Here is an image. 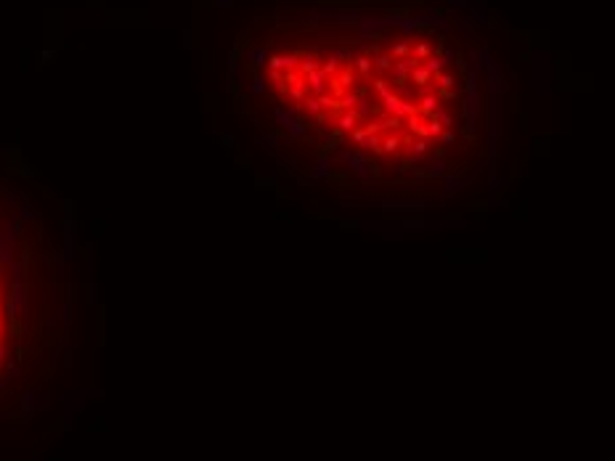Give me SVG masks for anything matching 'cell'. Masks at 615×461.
Instances as JSON below:
<instances>
[{
    "label": "cell",
    "mask_w": 615,
    "mask_h": 461,
    "mask_svg": "<svg viewBox=\"0 0 615 461\" xmlns=\"http://www.w3.org/2000/svg\"><path fill=\"white\" fill-rule=\"evenodd\" d=\"M16 247H11V244H3L0 241V265H11V262L16 260Z\"/></svg>",
    "instance_id": "obj_29"
},
{
    "label": "cell",
    "mask_w": 615,
    "mask_h": 461,
    "mask_svg": "<svg viewBox=\"0 0 615 461\" xmlns=\"http://www.w3.org/2000/svg\"><path fill=\"white\" fill-rule=\"evenodd\" d=\"M220 143H223V148H228V151H231V148H234V138H231V135H220Z\"/></svg>",
    "instance_id": "obj_48"
},
{
    "label": "cell",
    "mask_w": 615,
    "mask_h": 461,
    "mask_svg": "<svg viewBox=\"0 0 615 461\" xmlns=\"http://www.w3.org/2000/svg\"><path fill=\"white\" fill-rule=\"evenodd\" d=\"M427 148H430V140L416 138V140H411V143L406 146V154H408V159H422V157H427Z\"/></svg>",
    "instance_id": "obj_13"
},
{
    "label": "cell",
    "mask_w": 615,
    "mask_h": 461,
    "mask_svg": "<svg viewBox=\"0 0 615 461\" xmlns=\"http://www.w3.org/2000/svg\"><path fill=\"white\" fill-rule=\"evenodd\" d=\"M366 90H356V93H345V96L340 98V109H345V111H350L353 106H358V101H361V96Z\"/></svg>",
    "instance_id": "obj_26"
},
{
    "label": "cell",
    "mask_w": 615,
    "mask_h": 461,
    "mask_svg": "<svg viewBox=\"0 0 615 461\" xmlns=\"http://www.w3.org/2000/svg\"><path fill=\"white\" fill-rule=\"evenodd\" d=\"M437 106H440V98L432 96V93H424L422 101H419V114L427 117V119H432V114L437 111Z\"/></svg>",
    "instance_id": "obj_9"
},
{
    "label": "cell",
    "mask_w": 615,
    "mask_h": 461,
    "mask_svg": "<svg viewBox=\"0 0 615 461\" xmlns=\"http://www.w3.org/2000/svg\"><path fill=\"white\" fill-rule=\"evenodd\" d=\"M260 140L265 143L268 151H276V148L281 146V135H278V133H265V135H260Z\"/></svg>",
    "instance_id": "obj_33"
},
{
    "label": "cell",
    "mask_w": 615,
    "mask_h": 461,
    "mask_svg": "<svg viewBox=\"0 0 615 461\" xmlns=\"http://www.w3.org/2000/svg\"><path fill=\"white\" fill-rule=\"evenodd\" d=\"M22 218H24V220H30V218H35V212H32V207H24V210H22Z\"/></svg>",
    "instance_id": "obj_50"
},
{
    "label": "cell",
    "mask_w": 615,
    "mask_h": 461,
    "mask_svg": "<svg viewBox=\"0 0 615 461\" xmlns=\"http://www.w3.org/2000/svg\"><path fill=\"white\" fill-rule=\"evenodd\" d=\"M385 212H403V215H411V212H422L424 210V202L422 199H385L379 204Z\"/></svg>",
    "instance_id": "obj_3"
},
{
    "label": "cell",
    "mask_w": 615,
    "mask_h": 461,
    "mask_svg": "<svg viewBox=\"0 0 615 461\" xmlns=\"http://www.w3.org/2000/svg\"><path fill=\"white\" fill-rule=\"evenodd\" d=\"M294 117H297V114H294V109H286V106H276V109H273V122H276V125L281 127V130H284L286 125H289V122H292Z\"/></svg>",
    "instance_id": "obj_17"
},
{
    "label": "cell",
    "mask_w": 615,
    "mask_h": 461,
    "mask_svg": "<svg viewBox=\"0 0 615 461\" xmlns=\"http://www.w3.org/2000/svg\"><path fill=\"white\" fill-rule=\"evenodd\" d=\"M440 59H443V64H445V67H451V64H456V59H459V53H456V51H451V48H445V51L440 53Z\"/></svg>",
    "instance_id": "obj_42"
},
{
    "label": "cell",
    "mask_w": 615,
    "mask_h": 461,
    "mask_svg": "<svg viewBox=\"0 0 615 461\" xmlns=\"http://www.w3.org/2000/svg\"><path fill=\"white\" fill-rule=\"evenodd\" d=\"M321 69V61L316 53H302L300 56V72L302 74H311V72H319Z\"/></svg>",
    "instance_id": "obj_16"
},
{
    "label": "cell",
    "mask_w": 615,
    "mask_h": 461,
    "mask_svg": "<svg viewBox=\"0 0 615 461\" xmlns=\"http://www.w3.org/2000/svg\"><path fill=\"white\" fill-rule=\"evenodd\" d=\"M337 67H340V61L334 59V56H329V59H326V64H321V69H324L326 77H332V74L337 72Z\"/></svg>",
    "instance_id": "obj_39"
},
{
    "label": "cell",
    "mask_w": 615,
    "mask_h": 461,
    "mask_svg": "<svg viewBox=\"0 0 615 461\" xmlns=\"http://www.w3.org/2000/svg\"><path fill=\"white\" fill-rule=\"evenodd\" d=\"M286 90H289V98L292 101H297V103L305 101V85H289Z\"/></svg>",
    "instance_id": "obj_38"
},
{
    "label": "cell",
    "mask_w": 615,
    "mask_h": 461,
    "mask_svg": "<svg viewBox=\"0 0 615 461\" xmlns=\"http://www.w3.org/2000/svg\"><path fill=\"white\" fill-rule=\"evenodd\" d=\"M443 130H445V127H443L437 119H427V140H437Z\"/></svg>",
    "instance_id": "obj_32"
},
{
    "label": "cell",
    "mask_w": 615,
    "mask_h": 461,
    "mask_svg": "<svg viewBox=\"0 0 615 461\" xmlns=\"http://www.w3.org/2000/svg\"><path fill=\"white\" fill-rule=\"evenodd\" d=\"M371 88L377 90L379 101H382V98H387V96H393V82H387L385 77H377L374 82H371Z\"/></svg>",
    "instance_id": "obj_24"
},
{
    "label": "cell",
    "mask_w": 615,
    "mask_h": 461,
    "mask_svg": "<svg viewBox=\"0 0 615 461\" xmlns=\"http://www.w3.org/2000/svg\"><path fill=\"white\" fill-rule=\"evenodd\" d=\"M0 321H3V308H0Z\"/></svg>",
    "instance_id": "obj_54"
},
{
    "label": "cell",
    "mask_w": 615,
    "mask_h": 461,
    "mask_svg": "<svg viewBox=\"0 0 615 461\" xmlns=\"http://www.w3.org/2000/svg\"><path fill=\"white\" fill-rule=\"evenodd\" d=\"M422 22H424L427 30H437V32H440V30L448 27V16H445L440 8H427L424 16H422Z\"/></svg>",
    "instance_id": "obj_5"
},
{
    "label": "cell",
    "mask_w": 615,
    "mask_h": 461,
    "mask_svg": "<svg viewBox=\"0 0 615 461\" xmlns=\"http://www.w3.org/2000/svg\"><path fill=\"white\" fill-rule=\"evenodd\" d=\"M408 80H411L416 88H427V82L432 80V74H430V69H427L424 64H419V67L411 69V77H408Z\"/></svg>",
    "instance_id": "obj_15"
},
{
    "label": "cell",
    "mask_w": 615,
    "mask_h": 461,
    "mask_svg": "<svg viewBox=\"0 0 615 461\" xmlns=\"http://www.w3.org/2000/svg\"><path fill=\"white\" fill-rule=\"evenodd\" d=\"M443 183H445V196H448V199H456V196L464 191V178H459V175H445Z\"/></svg>",
    "instance_id": "obj_11"
},
{
    "label": "cell",
    "mask_w": 615,
    "mask_h": 461,
    "mask_svg": "<svg viewBox=\"0 0 615 461\" xmlns=\"http://www.w3.org/2000/svg\"><path fill=\"white\" fill-rule=\"evenodd\" d=\"M393 56H395V59H408V56H411V48H408V43H395V45H393Z\"/></svg>",
    "instance_id": "obj_37"
},
{
    "label": "cell",
    "mask_w": 615,
    "mask_h": 461,
    "mask_svg": "<svg viewBox=\"0 0 615 461\" xmlns=\"http://www.w3.org/2000/svg\"><path fill=\"white\" fill-rule=\"evenodd\" d=\"M350 138L356 140L358 146H363V143H366V138H369V133H366V127H356V130L350 133Z\"/></svg>",
    "instance_id": "obj_41"
},
{
    "label": "cell",
    "mask_w": 615,
    "mask_h": 461,
    "mask_svg": "<svg viewBox=\"0 0 615 461\" xmlns=\"http://www.w3.org/2000/svg\"><path fill=\"white\" fill-rule=\"evenodd\" d=\"M430 56H432V45L424 43V40H419L414 45V51H411V59H416V61H427Z\"/></svg>",
    "instance_id": "obj_23"
},
{
    "label": "cell",
    "mask_w": 615,
    "mask_h": 461,
    "mask_svg": "<svg viewBox=\"0 0 615 461\" xmlns=\"http://www.w3.org/2000/svg\"><path fill=\"white\" fill-rule=\"evenodd\" d=\"M302 109H305V114L308 117H321V101H319V96H308L305 101H302Z\"/></svg>",
    "instance_id": "obj_22"
},
{
    "label": "cell",
    "mask_w": 615,
    "mask_h": 461,
    "mask_svg": "<svg viewBox=\"0 0 615 461\" xmlns=\"http://www.w3.org/2000/svg\"><path fill=\"white\" fill-rule=\"evenodd\" d=\"M356 114H358V119L361 117H371L374 114V106H371V101L366 98V93L361 96V101H358V106H356Z\"/></svg>",
    "instance_id": "obj_30"
},
{
    "label": "cell",
    "mask_w": 615,
    "mask_h": 461,
    "mask_svg": "<svg viewBox=\"0 0 615 461\" xmlns=\"http://www.w3.org/2000/svg\"><path fill=\"white\" fill-rule=\"evenodd\" d=\"M249 88H252V93H255V96H265V93H268V85H265V80L260 77L257 72H255V77H252V85H249Z\"/></svg>",
    "instance_id": "obj_36"
},
{
    "label": "cell",
    "mask_w": 615,
    "mask_h": 461,
    "mask_svg": "<svg viewBox=\"0 0 615 461\" xmlns=\"http://www.w3.org/2000/svg\"><path fill=\"white\" fill-rule=\"evenodd\" d=\"M422 27H424L422 19H411V16H406V19H400L398 30L403 32V35H416L419 30H422Z\"/></svg>",
    "instance_id": "obj_18"
},
{
    "label": "cell",
    "mask_w": 615,
    "mask_h": 461,
    "mask_svg": "<svg viewBox=\"0 0 615 461\" xmlns=\"http://www.w3.org/2000/svg\"><path fill=\"white\" fill-rule=\"evenodd\" d=\"M340 228L353 231V228H361V223H358V220H340Z\"/></svg>",
    "instance_id": "obj_45"
},
{
    "label": "cell",
    "mask_w": 615,
    "mask_h": 461,
    "mask_svg": "<svg viewBox=\"0 0 615 461\" xmlns=\"http://www.w3.org/2000/svg\"><path fill=\"white\" fill-rule=\"evenodd\" d=\"M424 170H427V175H432V178H445V175H448V159H445V151L432 154L430 159H427Z\"/></svg>",
    "instance_id": "obj_4"
},
{
    "label": "cell",
    "mask_w": 615,
    "mask_h": 461,
    "mask_svg": "<svg viewBox=\"0 0 615 461\" xmlns=\"http://www.w3.org/2000/svg\"><path fill=\"white\" fill-rule=\"evenodd\" d=\"M398 146H400V135H398V133L382 138V154H395Z\"/></svg>",
    "instance_id": "obj_27"
},
{
    "label": "cell",
    "mask_w": 615,
    "mask_h": 461,
    "mask_svg": "<svg viewBox=\"0 0 615 461\" xmlns=\"http://www.w3.org/2000/svg\"><path fill=\"white\" fill-rule=\"evenodd\" d=\"M432 119H437V122H440V125H443L445 130H451V127L456 125V117H453V114H451V111L445 109V106H437V111L432 114Z\"/></svg>",
    "instance_id": "obj_21"
},
{
    "label": "cell",
    "mask_w": 615,
    "mask_h": 461,
    "mask_svg": "<svg viewBox=\"0 0 615 461\" xmlns=\"http://www.w3.org/2000/svg\"><path fill=\"white\" fill-rule=\"evenodd\" d=\"M6 363V345H3V340H0V366Z\"/></svg>",
    "instance_id": "obj_52"
},
{
    "label": "cell",
    "mask_w": 615,
    "mask_h": 461,
    "mask_svg": "<svg viewBox=\"0 0 615 461\" xmlns=\"http://www.w3.org/2000/svg\"><path fill=\"white\" fill-rule=\"evenodd\" d=\"M371 64H374L377 72H390L393 69V56L390 53H377L374 59H371Z\"/></svg>",
    "instance_id": "obj_25"
},
{
    "label": "cell",
    "mask_w": 615,
    "mask_h": 461,
    "mask_svg": "<svg viewBox=\"0 0 615 461\" xmlns=\"http://www.w3.org/2000/svg\"><path fill=\"white\" fill-rule=\"evenodd\" d=\"M356 125H358L356 109H350V111H345V114L337 117V130H340V133H353V130H356Z\"/></svg>",
    "instance_id": "obj_12"
},
{
    "label": "cell",
    "mask_w": 615,
    "mask_h": 461,
    "mask_svg": "<svg viewBox=\"0 0 615 461\" xmlns=\"http://www.w3.org/2000/svg\"><path fill=\"white\" fill-rule=\"evenodd\" d=\"M305 82H308V88L313 90V96H324V93H326V82H329V77L324 74V69H319V72L305 74Z\"/></svg>",
    "instance_id": "obj_8"
},
{
    "label": "cell",
    "mask_w": 615,
    "mask_h": 461,
    "mask_svg": "<svg viewBox=\"0 0 615 461\" xmlns=\"http://www.w3.org/2000/svg\"><path fill=\"white\" fill-rule=\"evenodd\" d=\"M437 140H440V143H445V146H451L453 140H456V133H453V130H443L440 138H437Z\"/></svg>",
    "instance_id": "obj_43"
},
{
    "label": "cell",
    "mask_w": 615,
    "mask_h": 461,
    "mask_svg": "<svg viewBox=\"0 0 615 461\" xmlns=\"http://www.w3.org/2000/svg\"><path fill=\"white\" fill-rule=\"evenodd\" d=\"M8 278L14 281H24V260H14L11 265H8Z\"/></svg>",
    "instance_id": "obj_28"
},
{
    "label": "cell",
    "mask_w": 615,
    "mask_h": 461,
    "mask_svg": "<svg viewBox=\"0 0 615 461\" xmlns=\"http://www.w3.org/2000/svg\"><path fill=\"white\" fill-rule=\"evenodd\" d=\"M3 334H6V326H3V321H0V340H3Z\"/></svg>",
    "instance_id": "obj_53"
},
{
    "label": "cell",
    "mask_w": 615,
    "mask_h": 461,
    "mask_svg": "<svg viewBox=\"0 0 615 461\" xmlns=\"http://www.w3.org/2000/svg\"><path fill=\"white\" fill-rule=\"evenodd\" d=\"M334 162L345 165L350 173H356L361 181H371L374 175H379V167L371 162L363 151H348V148H340V151H334Z\"/></svg>",
    "instance_id": "obj_1"
},
{
    "label": "cell",
    "mask_w": 615,
    "mask_h": 461,
    "mask_svg": "<svg viewBox=\"0 0 615 461\" xmlns=\"http://www.w3.org/2000/svg\"><path fill=\"white\" fill-rule=\"evenodd\" d=\"M385 127L387 130H398L400 127V119L398 117H385Z\"/></svg>",
    "instance_id": "obj_44"
},
{
    "label": "cell",
    "mask_w": 615,
    "mask_h": 461,
    "mask_svg": "<svg viewBox=\"0 0 615 461\" xmlns=\"http://www.w3.org/2000/svg\"><path fill=\"white\" fill-rule=\"evenodd\" d=\"M35 411H37V392L24 390L22 392V419H30Z\"/></svg>",
    "instance_id": "obj_14"
},
{
    "label": "cell",
    "mask_w": 615,
    "mask_h": 461,
    "mask_svg": "<svg viewBox=\"0 0 615 461\" xmlns=\"http://www.w3.org/2000/svg\"><path fill=\"white\" fill-rule=\"evenodd\" d=\"M183 45H186V48H191V45H194V32L191 30L183 32Z\"/></svg>",
    "instance_id": "obj_46"
},
{
    "label": "cell",
    "mask_w": 615,
    "mask_h": 461,
    "mask_svg": "<svg viewBox=\"0 0 615 461\" xmlns=\"http://www.w3.org/2000/svg\"><path fill=\"white\" fill-rule=\"evenodd\" d=\"M332 175H334V154H321L313 178H332Z\"/></svg>",
    "instance_id": "obj_10"
},
{
    "label": "cell",
    "mask_w": 615,
    "mask_h": 461,
    "mask_svg": "<svg viewBox=\"0 0 615 461\" xmlns=\"http://www.w3.org/2000/svg\"><path fill=\"white\" fill-rule=\"evenodd\" d=\"M400 228H424V218H403Z\"/></svg>",
    "instance_id": "obj_40"
},
{
    "label": "cell",
    "mask_w": 615,
    "mask_h": 461,
    "mask_svg": "<svg viewBox=\"0 0 615 461\" xmlns=\"http://www.w3.org/2000/svg\"><path fill=\"white\" fill-rule=\"evenodd\" d=\"M284 133H286V138L289 140H305L308 138V133H311V125H308L305 119H300V117H294L289 125L284 127Z\"/></svg>",
    "instance_id": "obj_6"
},
{
    "label": "cell",
    "mask_w": 615,
    "mask_h": 461,
    "mask_svg": "<svg viewBox=\"0 0 615 461\" xmlns=\"http://www.w3.org/2000/svg\"><path fill=\"white\" fill-rule=\"evenodd\" d=\"M382 111H385L387 117H398V119H403V117H411V114H416L419 106H414V103H408V101H403V98H398L395 93H393V96L382 98Z\"/></svg>",
    "instance_id": "obj_2"
},
{
    "label": "cell",
    "mask_w": 615,
    "mask_h": 461,
    "mask_svg": "<svg viewBox=\"0 0 615 461\" xmlns=\"http://www.w3.org/2000/svg\"><path fill=\"white\" fill-rule=\"evenodd\" d=\"M424 67L430 69V74L435 77L437 72H443V69H445V64H443V59H440V56H430V59L424 61Z\"/></svg>",
    "instance_id": "obj_34"
},
{
    "label": "cell",
    "mask_w": 615,
    "mask_h": 461,
    "mask_svg": "<svg viewBox=\"0 0 615 461\" xmlns=\"http://www.w3.org/2000/svg\"><path fill=\"white\" fill-rule=\"evenodd\" d=\"M265 61H268V48H265V45H260V48H249V64H252L255 72L263 67Z\"/></svg>",
    "instance_id": "obj_19"
},
{
    "label": "cell",
    "mask_w": 615,
    "mask_h": 461,
    "mask_svg": "<svg viewBox=\"0 0 615 461\" xmlns=\"http://www.w3.org/2000/svg\"><path fill=\"white\" fill-rule=\"evenodd\" d=\"M234 0H212V8H231Z\"/></svg>",
    "instance_id": "obj_47"
},
{
    "label": "cell",
    "mask_w": 615,
    "mask_h": 461,
    "mask_svg": "<svg viewBox=\"0 0 615 461\" xmlns=\"http://www.w3.org/2000/svg\"><path fill=\"white\" fill-rule=\"evenodd\" d=\"M448 3H451L453 8H464V6H470V0H448Z\"/></svg>",
    "instance_id": "obj_51"
},
{
    "label": "cell",
    "mask_w": 615,
    "mask_h": 461,
    "mask_svg": "<svg viewBox=\"0 0 615 461\" xmlns=\"http://www.w3.org/2000/svg\"><path fill=\"white\" fill-rule=\"evenodd\" d=\"M236 74H239V48L228 53V74H226V90L234 93L236 90Z\"/></svg>",
    "instance_id": "obj_7"
},
{
    "label": "cell",
    "mask_w": 615,
    "mask_h": 461,
    "mask_svg": "<svg viewBox=\"0 0 615 461\" xmlns=\"http://www.w3.org/2000/svg\"><path fill=\"white\" fill-rule=\"evenodd\" d=\"M353 67H356L358 74H369L371 69H374V64H371L369 56H356V61H353Z\"/></svg>",
    "instance_id": "obj_31"
},
{
    "label": "cell",
    "mask_w": 615,
    "mask_h": 461,
    "mask_svg": "<svg viewBox=\"0 0 615 461\" xmlns=\"http://www.w3.org/2000/svg\"><path fill=\"white\" fill-rule=\"evenodd\" d=\"M255 183H257V186H276V181H273V178H265V175H260Z\"/></svg>",
    "instance_id": "obj_49"
},
{
    "label": "cell",
    "mask_w": 615,
    "mask_h": 461,
    "mask_svg": "<svg viewBox=\"0 0 615 461\" xmlns=\"http://www.w3.org/2000/svg\"><path fill=\"white\" fill-rule=\"evenodd\" d=\"M432 80L437 82V88H440V90H453L456 88V74L453 72H437Z\"/></svg>",
    "instance_id": "obj_20"
},
{
    "label": "cell",
    "mask_w": 615,
    "mask_h": 461,
    "mask_svg": "<svg viewBox=\"0 0 615 461\" xmlns=\"http://www.w3.org/2000/svg\"><path fill=\"white\" fill-rule=\"evenodd\" d=\"M363 148L371 154H382V135H369L366 143H363Z\"/></svg>",
    "instance_id": "obj_35"
}]
</instances>
